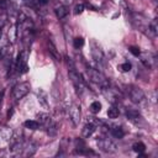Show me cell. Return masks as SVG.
<instances>
[{"label":"cell","instance_id":"1","mask_svg":"<svg viewBox=\"0 0 158 158\" xmlns=\"http://www.w3.org/2000/svg\"><path fill=\"white\" fill-rule=\"evenodd\" d=\"M86 75L89 77V79L95 83L96 85H99L100 88L102 89H107L110 86V83H109V79L99 70L94 69V68H88L86 69Z\"/></svg>","mask_w":158,"mask_h":158},{"label":"cell","instance_id":"2","mask_svg":"<svg viewBox=\"0 0 158 158\" xmlns=\"http://www.w3.org/2000/svg\"><path fill=\"white\" fill-rule=\"evenodd\" d=\"M30 89H31V85H30V83H27V81H21V83H19V84H16V85L12 88V93H11L14 100H16V101L21 100L23 96H26V95L28 94Z\"/></svg>","mask_w":158,"mask_h":158},{"label":"cell","instance_id":"3","mask_svg":"<svg viewBox=\"0 0 158 158\" xmlns=\"http://www.w3.org/2000/svg\"><path fill=\"white\" fill-rule=\"evenodd\" d=\"M127 95L130 100L135 104H142L146 100V95L142 91V89L136 88V86H127Z\"/></svg>","mask_w":158,"mask_h":158},{"label":"cell","instance_id":"4","mask_svg":"<svg viewBox=\"0 0 158 158\" xmlns=\"http://www.w3.org/2000/svg\"><path fill=\"white\" fill-rule=\"evenodd\" d=\"M27 56H28L27 51H22V52H20V54L17 56V59H16V62H15L14 68L16 69V72H17L19 74H23V73H26V72L28 70Z\"/></svg>","mask_w":158,"mask_h":158},{"label":"cell","instance_id":"5","mask_svg":"<svg viewBox=\"0 0 158 158\" xmlns=\"http://www.w3.org/2000/svg\"><path fill=\"white\" fill-rule=\"evenodd\" d=\"M132 22L139 31H142L147 35L149 33V30H148V23L149 22L147 21V19L142 14H133L132 15Z\"/></svg>","mask_w":158,"mask_h":158},{"label":"cell","instance_id":"6","mask_svg":"<svg viewBox=\"0 0 158 158\" xmlns=\"http://www.w3.org/2000/svg\"><path fill=\"white\" fill-rule=\"evenodd\" d=\"M69 78L72 79V81H73L75 89H77L79 93H81V91L85 89V81H84V79L80 77V74L74 69V67H70V69H69Z\"/></svg>","mask_w":158,"mask_h":158},{"label":"cell","instance_id":"7","mask_svg":"<svg viewBox=\"0 0 158 158\" xmlns=\"http://www.w3.org/2000/svg\"><path fill=\"white\" fill-rule=\"evenodd\" d=\"M68 114H69V120L72 121L73 126H78L79 122H80V117H81L80 105H78V104H72L70 107L68 109Z\"/></svg>","mask_w":158,"mask_h":158},{"label":"cell","instance_id":"8","mask_svg":"<svg viewBox=\"0 0 158 158\" xmlns=\"http://www.w3.org/2000/svg\"><path fill=\"white\" fill-rule=\"evenodd\" d=\"M98 146L100 149H102L104 152H107V153H112L116 151V144L110 139V138H104V137H100L98 141H96Z\"/></svg>","mask_w":158,"mask_h":158},{"label":"cell","instance_id":"9","mask_svg":"<svg viewBox=\"0 0 158 158\" xmlns=\"http://www.w3.org/2000/svg\"><path fill=\"white\" fill-rule=\"evenodd\" d=\"M139 57H141V62L144 64L146 68L152 69V68L156 67L157 59H156V56L154 54H152V53H141Z\"/></svg>","mask_w":158,"mask_h":158},{"label":"cell","instance_id":"10","mask_svg":"<svg viewBox=\"0 0 158 158\" xmlns=\"http://www.w3.org/2000/svg\"><path fill=\"white\" fill-rule=\"evenodd\" d=\"M91 54H93V58L95 59V62H98V63H105V54L100 49V47L96 46L95 43L91 44Z\"/></svg>","mask_w":158,"mask_h":158},{"label":"cell","instance_id":"11","mask_svg":"<svg viewBox=\"0 0 158 158\" xmlns=\"http://www.w3.org/2000/svg\"><path fill=\"white\" fill-rule=\"evenodd\" d=\"M54 12H56V16L59 20H62V19L67 17V15L69 14V10H68V7L64 4H59V5H57L54 7Z\"/></svg>","mask_w":158,"mask_h":158},{"label":"cell","instance_id":"12","mask_svg":"<svg viewBox=\"0 0 158 158\" xmlns=\"http://www.w3.org/2000/svg\"><path fill=\"white\" fill-rule=\"evenodd\" d=\"M95 130H96V126L95 125H93V123H90V122H86L85 125H84V127L81 128V135H83V137H90L94 132H95Z\"/></svg>","mask_w":158,"mask_h":158},{"label":"cell","instance_id":"13","mask_svg":"<svg viewBox=\"0 0 158 158\" xmlns=\"http://www.w3.org/2000/svg\"><path fill=\"white\" fill-rule=\"evenodd\" d=\"M110 133H111L115 138H118V139L125 136V131H123V128H122L121 126H111Z\"/></svg>","mask_w":158,"mask_h":158},{"label":"cell","instance_id":"14","mask_svg":"<svg viewBox=\"0 0 158 158\" xmlns=\"http://www.w3.org/2000/svg\"><path fill=\"white\" fill-rule=\"evenodd\" d=\"M35 152H36V146H35L32 142H30V143H25L23 149H22V154H23V156L28 157V156H32Z\"/></svg>","mask_w":158,"mask_h":158},{"label":"cell","instance_id":"15","mask_svg":"<svg viewBox=\"0 0 158 158\" xmlns=\"http://www.w3.org/2000/svg\"><path fill=\"white\" fill-rule=\"evenodd\" d=\"M37 95H38V102L43 106V107H48V101H47V93L44 91V90H42V89H40L38 90V93H37Z\"/></svg>","mask_w":158,"mask_h":158},{"label":"cell","instance_id":"16","mask_svg":"<svg viewBox=\"0 0 158 158\" xmlns=\"http://www.w3.org/2000/svg\"><path fill=\"white\" fill-rule=\"evenodd\" d=\"M148 30H149V33L152 36H157L158 35V21H157V19H153L152 21H149Z\"/></svg>","mask_w":158,"mask_h":158},{"label":"cell","instance_id":"17","mask_svg":"<svg viewBox=\"0 0 158 158\" xmlns=\"http://www.w3.org/2000/svg\"><path fill=\"white\" fill-rule=\"evenodd\" d=\"M11 136H12V132H11L10 128H7V127L0 128V138L2 141H10L11 139Z\"/></svg>","mask_w":158,"mask_h":158},{"label":"cell","instance_id":"18","mask_svg":"<svg viewBox=\"0 0 158 158\" xmlns=\"http://www.w3.org/2000/svg\"><path fill=\"white\" fill-rule=\"evenodd\" d=\"M23 126L26 128H30V130H38L41 125L37 120H27V121L23 122Z\"/></svg>","mask_w":158,"mask_h":158},{"label":"cell","instance_id":"19","mask_svg":"<svg viewBox=\"0 0 158 158\" xmlns=\"http://www.w3.org/2000/svg\"><path fill=\"white\" fill-rule=\"evenodd\" d=\"M118 115H120L118 107H116L115 105H112V106L109 107V110H107V116H109L110 118H116V117H118Z\"/></svg>","mask_w":158,"mask_h":158},{"label":"cell","instance_id":"20","mask_svg":"<svg viewBox=\"0 0 158 158\" xmlns=\"http://www.w3.org/2000/svg\"><path fill=\"white\" fill-rule=\"evenodd\" d=\"M126 115H127V117H128L130 120H132V121L139 118V112H138L137 110H133V109L127 110V111H126Z\"/></svg>","mask_w":158,"mask_h":158},{"label":"cell","instance_id":"21","mask_svg":"<svg viewBox=\"0 0 158 158\" xmlns=\"http://www.w3.org/2000/svg\"><path fill=\"white\" fill-rule=\"evenodd\" d=\"M48 51L52 53V56L57 59V60H59V58H60V56L58 54V52H57V48H56V46L53 44V42H51V41H48Z\"/></svg>","mask_w":158,"mask_h":158},{"label":"cell","instance_id":"22","mask_svg":"<svg viewBox=\"0 0 158 158\" xmlns=\"http://www.w3.org/2000/svg\"><path fill=\"white\" fill-rule=\"evenodd\" d=\"M132 148H133V151H135L136 153L141 154V153H143V152H144L146 146H144V143H142V142H136V143H133Z\"/></svg>","mask_w":158,"mask_h":158},{"label":"cell","instance_id":"23","mask_svg":"<svg viewBox=\"0 0 158 158\" xmlns=\"http://www.w3.org/2000/svg\"><path fill=\"white\" fill-rule=\"evenodd\" d=\"M89 109H90V111H91L93 114H98V112L101 110V104H100L99 101H93V102L90 104Z\"/></svg>","mask_w":158,"mask_h":158},{"label":"cell","instance_id":"24","mask_svg":"<svg viewBox=\"0 0 158 158\" xmlns=\"http://www.w3.org/2000/svg\"><path fill=\"white\" fill-rule=\"evenodd\" d=\"M83 44H84V38L83 37H75L73 40V46L75 48H80V47H83Z\"/></svg>","mask_w":158,"mask_h":158},{"label":"cell","instance_id":"25","mask_svg":"<svg viewBox=\"0 0 158 158\" xmlns=\"http://www.w3.org/2000/svg\"><path fill=\"white\" fill-rule=\"evenodd\" d=\"M120 69H121L122 72H130V70H131V63H128V62L122 63V64L120 65Z\"/></svg>","mask_w":158,"mask_h":158},{"label":"cell","instance_id":"26","mask_svg":"<svg viewBox=\"0 0 158 158\" xmlns=\"http://www.w3.org/2000/svg\"><path fill=\"white\" fill-rule=\"evenodd\" d=\"M83 11H84V5H83V4L75 5V7H74V14H75V15H79V14H81Z\"/></svg>","mask_w":158,"mask_h":158},{"label":"cell","instance_id":"27","mask_svg":"<svg viewBox=\"0 0 158 158\" xmlns=\"http://www.w3.org/2000/svg\"><path fill=\"white\" fill-rule=\"evenodd\" d=\"M130 52L133 54V56H136V57H138L139 54H141V51H139V48H137V47H130Z\"/></svg>","mask_w":158,"mask_h":158},{"label":"cell","instance_id":"28","mask_svg":"<svg viewBox=\"0 0 158 158\" xmlns=\"http://www.w3.org/2000/svg\"><path fill=\"white\" fill-rule=\"evenodd\" d=\"M5 23H6V16L5 15H0V33H1Z\"/></svg>","mask_w":158,"mask_h":158},{"label":"cell","instance_id":"29","mask_svg":"<svg viewBox=\"0 0 158 158\" xmlns=\"http://www.w3.org/2000/svg\"><path fill=\"white\" fill-rule=\"evenodd\" d=\"M9 6V0H0V10H6Z\"/></svg>","mask_w":158,"mask_h":158},{"label":"cell","instance_id":"30","mask_svg":"<svg viewBox=\"0 0 158 158\" xmlns=\"http://www.w3.org/2000/svg\"><path fill=\"white\" fill-rule=\"evenodd\" d=\"M48 2V0H37V4L38 5H46Z\"/></svg>","mask_w":158,"mask_h":158},{"label":"cell","instance_id":"31","mask_svg":"<svg viewBox=\"0 0 158 158\" xmlns=\"http://www.w3.org/2000/svg\"><path fill=\"white\" fill-rule=\"evenodd\" d=\"M62 1H63L64 4H70V2L73 1V0H62Z\"/></svg>","mask_w":158,"mask_h":158}]
</instances>
